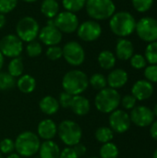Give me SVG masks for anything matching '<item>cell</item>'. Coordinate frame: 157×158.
Wrapping results in <instances>:
<instances>
[{"mask_svg": "<svg viewBox=\"0 0 157 158\" xmlns=\"http://www.w3.org/2000/svg\"><path fill=\"white\" fill-rule=\"evenodd\" d=\"M89 87V78L87 74L80 69L68 71L62 79V88L64 92L71 95H80Z\"/></svg>", "mask_w": 157, "mask_h": 158, "instance_id": "1", "label": "cell"}, {"mask_svg": "<svg viewBox=\"0 0 157 158\" xmlns=\"http://www.w3.org/2000/svg\"><path fill=\"white\" fill-rule=\"evenodd\" d=\"M136 20L134 17L127 12L120 11L115 13L109 20V27L114 34L121 38L130 35L136 28Z\"/></svg>", "mask_w": 157, "mask_h": 158, "instance_id": "2", "label": "cell"}, {"mask_svg": "<svg viewBox=\"0 0 157 158\" xmlns=\"http://www.w3.org/2000/svg\"><path fill=\"white\" fill-rule=\"evenodd\" d=\"M121 96L116 89L105 87L99 91L94 98V106L96 109L105 114H110L120 105Z\"/></svg>", "mask_w": 157, "mask_h": 158, "instance_id": "3", "label": "cell"}, {"mask_svg": "<svg viewBox=\"0 0 157 158\" xmlns=\"http://www.w3.org/2000/svg\"><path fill=\"white\" fill-rule=\"evenodd\" d=\"M41 145L40 138L32 131L19 133L15 141V150L21 157H31L39 152Z\"/></svg>", "mask_w": 157, "mask_h": 158, "instance_id": "4", "label": "cell"}, {"mask_svg": "<svg viewBox=\"0 0 157 158\" xmlns=\"http://www.w3.org/2000/svg\"><path fill=\"white\" fill-rule=\"evenodd\" d=\"M86 12L93 20L110 19L116 12V6L112 0H86Z\"/></svg>", "mask_w": 157, "mask_h": 158, "instance_id": "5", "label": "cell"}, {"mask_svg": "<svg viewBox=\"0 0 157 158\" xmlns=\"http://www.w3.org/2000/svg\"><path fill=\"white\" fill-rule=\"evenodd\" d=\"M57 134L61 142L68 147H73L80 143L82 138L81 126L71 119L63 120L57 126Z\"/></svg>", "mask_w": 157, "mask_h": 158, "instance_id": "6", "label": "cell"}, {"mask_svg": "<svg viewBox=\"0 0 157 158\" xmlns=\"http://www.w3.org/2000/svg\"><path fill=\"white\" fill-rule=\"evenodd\" d=\"M40 26L37 20L30 16L21 18L16 25V35L25 43L34 41L39 34Z\"/></svg>", "mask_w": 157, "mask_h": 158, "instance_id": "7", "label": "cell"}, {"mask_svg": "<svg viewBox=\"0 0 157 158\" xmlns=\"http://www.w3.org/2000/svg\"><path fill=\"white\" fill-rule=\"evenodd\" d=\"M63 57L68 64L73 67L81 66L85 60V51L81 44L75 41L67 43L62 47Z\"/></svg>", "mask_w": 157, "mask_h": 158, "instance_id": "8", "label": "cell"}, {"mask_svg": "<svg viewBox=\"0 0 157 158\" xmlns=\"http://www.w3.org/2000/svg\"><path fill=\"white\" fill-rule=\"evenodd\" d=\"M135 31L144 42H155L157 41V19L151 17L142 18L136 23Z\"/></svg>", "mask_w": 157, "mask_h": 158, "instance_id": "9", "label": "cell"}, {"mask_svg": "<svg viewBox=\"0 0 157 158\" xmlns=\"http://www.w3.org/2000/svg\"><path fill=\"white\" fill-rule=\"evenodd\" d=\"M23 51V42L16 34H6L0 40V52L4 56L19 57Z\"/></svg>", "mask_w": 157, "mask_h": 158, "instance_id": "10", "label": "cell"}, {"mask_svg": "<svg viewBox=\"0 0 157 158\" xmlns=\"http://www.w3.org/2000/svg\"><path fill=\"white\" fill-rule=\"evenodd\" d=\"M55 26L65 33H72L77 31L80 22L77 15L69 11L59 12L55 19H53Z\"/></svg>", "mask_w": 157, "mask_h": 158, "instance_id": "11", "label": "cell"}, {"mask_svg": "<svg viewBox=\"0 0 157 158\" xmlns=\"http://www.w3.org/2000/svg\"><path fill=\"white\" fill-rule=\"evenodd\" d=\"M78 36L84 42H93L102 34V27L96 20H86L79 25L77 29Z\"/></svg>", "mask_w": 157, "mask_h": 158, "instance_id": "12", "label": "cell"}, {"mask_svg": "<svg viewBox=\"0 0 157 158\" xmlns=\"http://www.w3.org/2000/svg\"><path fill=\"white\" fill-rule=\"evenodd\" d=\"M130 115L121 109H116L109 116V128L117 133H125L130 128Z\"/></svg>", "mask_w": 157, "mask_h": 158, "instance_id": "13", "label": "cell"}, {"mask_svg": "<svg viewBox=\"0 0 157 158\" xmlns=\"http://www.w3.org/2000/svg\"><path fill=\"white\" fill-rule=\"evenodd\" d=\"M38 37L40 41L47 46L58 45L62 41V32L55 26L54 20L49 19L46 26L40 29Z\"/></svg>", "mask_w": 157, "mask_h": 158, "instance_id": "14", "label": "cell"}, {"mask_svg": "<svg viewBox=\"0 0 157 158\" xmlns=\"http://www.w3.org/2000/svg\"><path fill=\"white\" fill-rule=\"evenodd\" d=\"M130 118L133 124L141 128L148 127L155 121L153 109L145 106H138L132 108Z\"/></svg>", "mask_w": 157, "mask_h": 158, "instance_id": "15", "label": "cell"}, {"mask_svg": "<svg viewBox=\"0 0 157 158\" xmlns=\"http://www.w3.org/2000/svg\"><path fill=\"white\" fill-rule=\"evenodd\" d=\"M153 94H154V86L147 80L137 81L131 88V94L138 101L147 100L153 95Z\"/></svg>", "mask_w": 157, "mask_h": 158, "instance_id": "16", "label": "cell"}, {"mask_svg": "<svg viewBox=\"0 0 157 158\" xmlns=\"http://www.w3.org/2000/svg\"><path fill=\"white\" fill-rule=\"evenodd\" d=\"M57 134V126L50 118L40 121L37 127V135L44 141H52Z\"/></svg>", "mask_w": 157, "mask_h": 158, "instance_id": "17", "label": "cell"}, {"mask_svg": "<svg viewBox=\"0 0 157 158\" xmlns=\"http://www.w3.org/2000/svg\"><path fill=\"white\" fill-rule=\"evenodd\" d=\"M128 80H129L128 73L126 70L122 69H116L112 70L106 78L107 85L110 88L116 90L122 88L128 82Z\"/></svg>", "mask_w": 157, "mask_h": 158, "instance_id": "18", "label": "cell"}, {"mask_svg": "<svg viewBox=\"0 0 157 158\" xmlns=\"http://www.w3.org/2000/svg\"><path fill=\"white\" fill-rule=\"evenodd\" d=\"M69 108L77 116L82 117V116H86L90 112L91 104H90V101L85 96L81 94L74 95Z\"/></svg>", "mask_w": 157, "mask_h": 158, "instance_id": "19", "label": "cell"}, {"mask_svg": "<svg viewBox=\"0 0 157 158\" xmlns=\"http://www.w3.org/2000/svg\"><path fill=\"white\" fill-rule=\"evenodd\" d=\"M134 47L132 43L125 38L118 41L116 45V56L120 60H129L133 56Z\"/></svg>", "mask_w": 157, "mask_h": 158, "instance_id": "20", "label": "cell"}, {"mask_svg": "<svg viewBox=\"0 0 157 158\" xmlns=\"http://www.w3.org/2000/svg\"><path fill=\"white\" fill-rule=\"evenodd\" d=\"M39 107L43 114L47 116H53L58 112L60 106L56 98L52 95H46L39 102Z\"/></svg>", "mask_w": 157, "mask_h": 158, "instance_id": "21", "label": "cell"}, {"mask_svg": "<svg viewBox=\"0 0 157 158\" xmlns=\"http://www.w3.org/2000/svg\"><path fill=\"white\" fill-rule=\"evenodd\" d=\"M60 148L53 141H44L39 148V158H59Z\"/></svg>", "mask_w": 157, "mask_h": 158, "instance_id": "22", "label": "cell"}, {"mask_svg": "<svg viewBox=\"0 0 157 158\" xmlns=\"http://www.w3.org/2000/svg\"><path fill=\"white\" fill-rule=\"evenodd\" d=\"M17 87L23 94H31L36 88V81L32 76L23 74L17 81Z\"/></svg>", "mask_w": 157, "mask_h": 158, "instance_id": "23", "label": "cell"}, {"mask_svg": "<svg viewBox=\"0 0 157 158\" xmlns=\"http://www.w3.org/2000/svg\"><path fill=\"white\" fill-rule=\"evenodd\" d=\"M41 12L48 19H53L59 13V4L57 0H43Z\"/></svg>", "mask_w": 157, "mask_h": 158, "instance_id": "24", "label": "cell"}, {"mask_svg": "<svg viewBox=\"0 0 157 158\" xmlns=\"http://www.w3.org/2000/svg\"><path fill=\"white\" fill-rule=\"evenodd\" d=\"M99 66L104 69H111L116 65V56L109 50H104L98 55Z\"/></svg>", "mask_w": 157, "mask_h": 158, "instance_id": "25", "label": "cell"}, {"mask_svg": "<svg viewBox=\"0 0 157 158\" xmlns=\"http://www.w3.org/2000/svg\"><path fill=\"white\" fill-rule=\"evenodd\" d=\"M7 70H8L7 71L8 74H10L13 78H19L21 75H23V70H24V65L22 59L19 56L12 58L8 63Z\"/></svg>", "mask_w": 157, "mask_h": 158, "instance_id": "26", "label": "cell"}, {"mask_svg": "<svg viewBox=\"0 0 157 158\" xmlns=\"http://www.w3.org/2000/svg\"><path fill=\"white\" fill-rule=\"evenodd\" d=\"M100 158H118L119 155V151L118 146L109 142L106 143H104L99 151Z\"/></svg>", "mask_w": 157, "mask_h": 158, "instance_id": "27", "label": "cell"}, {"mask_svg": "<svg viewBox=\"0 0 157 158\" xmlns=\"http://www.w3.org/2000/svg\"><path fill=\"white\" fill-rule=\"evenodd\" d=\"M114 131L109 127H100L95 131V139L101 143H106L113 140Z\"/></svg>", "mask_w": 157, "mask_h": 158, "instance_id": "28", "label": "cell"}, {"mask_svg": "<svg viewBox=\"0 0 157 158\" xmlns=\"http://www.w3.org/2000/svg\"><path fill=\"white\" fill-rule=\"evenodd\" d=\"M89 85H91L94 90L101 91L107 85L106 78L101 73H94L89 79Z\"/></svg>", "mask_w": 157, "mask_h": 158, "instance_id": "29", "label": "cell"}, {"mask_svg": "<svg viewBox=\"0 0 157 158\" xmlns=\"http://www.w3.org/2000/svg\"><path fill=\"white\" fill-rule=\"evenodd\" d=\"M86 0H62V5L66 11L76 13L85 7Z\"/></svg>", "mask_w": 157, "mask_h": 158, "instance_id": "30", "label": "cell"}, {"mask_svg": "<svg viewBox=\"0 0 157 158\" xmlns=\"http://www.w3.org/2000/svg\"><path fill=\"white\" fill-rule=\"evenodd\" d=\"M145 59L151 65L157 64V41L150 43L145 49Z\"/></svg>", "mask_w": 157, "mask_h": 158, "instance_id": "31", "label": "cell"}, {"mask_svg": "<svg viewBox=\"0 0 157 158\" xmlns=\"http://www.w3.org/2000/svg\"><path fill=\"white\" fill-rule=\"evenodd\" d=\"M16 85L15 78L8 72H0V90L6 91L12 89Z\"/></svg>", "mask_w": 157, "mask_h": 158, "instance_id": "32", "label": "cell"}, {"mask_svg": "<svg viewBox=\"0 0 157 158\" xmlns=\"http://www.w3.org/2000/svg\"><path fill=\"white\" fill-rule=\"evenodd\" d=\"M43 52V47L41 44L37 41H31L28 43L26 46V53L30 57H37Z\"/></svg>", "mask_w": 157, "mask_h": 158, "instance_id": "33", "label": "cell"}, {"mask_svg": "<svg viewBox=\"0 0 157 158\" xmlns=\"http://www.w3.org/2000/svg\"><path fill=\"white\" fill-rule=\"evenodd\" d=\"M46 56L48 59L56 61L58 60L62 57L63 56V52H62V47L58 46V45H52L49 46L46 50Z\"/></svg>", "mask_w": 157, "mask_h": 158, "instance_id": "34", "label": "cell"}, {"mask_svg": "<svg viewBox=\"0 0 157 158\" xmlns=\"http://www.w3.org/2000/svg\"><path fill=\"white\" fill-rule=\"evenodd\" d=\"M15 151V142L11 139L5 138L0 142V152L4 155H10Z\"/></svg>", "mask_w": 157, "mask_h": 158, "instance_id": "35", "label": "cell"}, {"mask_svg": "<svg viewBox=\"0 0 157 158\" xmlns=\"http://www.w3.org/2000/svg\"><path fill=\"white\" fill-rule=\"evenodd\" d=\"M131 1L134 8L139 12L148 11L154 4V0H131Z\"/></svg>", "mask_w": 157, "mask_h": 158, "instance_id": "36", "label": "cell"}, {"mask_svg": "<svg viewBox=\"0 0 157 158\" xmlns=\"http://www.w3.org/2000/svg\"><path fill=\"white\" fill-rule=\"evenodd\" d=\"M18 5V0H0V14H7L13 11Z\"/></svg>", "mask_w": 157, "mask_h": 158, "instance_id": "37", "label": "cell"}, {"mask_svg": "<svg viewBox=\"0 0 157 158\" xmlns=\"http://www.w3.org/2000/svg\"><path fill=\"white\" fill-rule=\"evenodd\" d=\"M146 64H147V61H146L144 56H143V55L136 54L130 57V65L132 68H134L136 69H142L145 68Z\"/></svg>", "mask_w": 157, "mask_h": 158, "instance_id": "38", "label": "cell"}, {"mask_svg": "<svg viewBox=\"0 0 157 158\" xmlns=\"http://www.w3.org/2000/svg\"><path fill=\"white\" fill-rule=\"evenodd\" d=\"M144 76L148 81L157 82V64L156 65H150L145 68Z\"/></svg>", "mask_w": 157, "mask_h": 158, "instance_id": "39", "label": "cell"}, {"mask_svg": "<svg viewBox=\"0 0 157 158\" xmlns=\"http://www.w3.org/2000/svg\"><path fill=\"white\" fill-rule=\"evenodd\" d=\"M72 98H73V95L68 94L67 92H62L59 94L58 99H57L60 107L69 108L70 107V105H71V102H72Z\"/></svg>", "mask_w": 157, "mask_h": 158, "instance_id": "40", "label": "cell"}, {"mask_svg": "<svg viewBox=\"0 0 157 158\" xmlns=\"http://www.w3.org/2000/svg\"><path fill=\"white\" fill-rule=\"evenodd\" d=\"M136 102L137 100L132 94H128V95H125L123 98H121L120 104L125 109L130 110L136 106Z\"/></svg>", "mask_w": 157, "mask_h": 158, "instance_id": "41", "label": "cell"}, {"mask_svg": "<svg viewBox=\"0 0 157 158\" xmlns=\"http://www.w3.org/2000/svg\"><path fill=\"white\" fill-rule=\"evenodd\" d=\"M59 158H79L73 147H66L60 152Z\"/></svg>", "mask_w": 157, "mask_h": 158, "instance_id": "42", "label": "cell"}, {"mask_svg": "<svg viewBox=\"0 0 157 158\" xmlns=\"http://www.w3.org/2000/svg\"><path fill=\"white\" fill-rule=\"evenodd\" d=\"M73 149H74V151H75V153L77 154V156H78V157H81V156H85V154H86V152H87V148H86V146L84 145V144H82V143H78V144H76L75 146H73Z\"/></svg>", "mask_w": 157, "mask_h": 158, "instance_id": "43", "label": "cell"}, {"mask_svg": "<svg viewBox=\"0 0 157 158\" xmlns=\"http://www.w3.org/2000/svg\"><path fill=\"white\" fill-rule=\"evenodd\" d=\"M150 134L153 139L157 141V120H155L150 125Z\"/></svg>", "mask_w": 157, "mask_h": 158, "instance_id": "44", "label": "cell"}, {"mask_svg": "<svg viewBox=\"0 0 157 158\" xmlns=\"http://www.w3.org/2000/svg\"><path fill=\"white\" fill-rule=\"evenodd\" d=\"M6 19L4 14H0V29H2L5 25H6Z\"/></svg>", "mask_w": 157, "mask_h": 158, "instance_id": "45", "label": "cell"}, {"mask_svg": "<svg viewBox=\"0 0 157 158\" xmlns=\"http://www.w3.org/2000/svg\"><path fill=\"white\" fill-rule=\"evenodd\" d=\"M6 158H21V156L19 155H18L17 153H12V154L8 155Z\"/></svg>", "mask_w": 157, "mask_h": 158, "instance_id": "46", "label": "cell"}, {"mask_svg": "<svg viewBox=\"0 0 157 158\" xmlns=\"http://www.w3.org/2000/svg\"><path fill=\"white\" fill-rule=\"evenodd\" d=\"M3 65H4V56H3L2 53L0 52V70H1V69L3 68Z\"/></svg>", "mask_w": 157, "mask_h": 158, "instance_id": "47", "label": "cell"}, {"mask_svg": "<svg viewBox=\"0 0 157 158\" xmlns=\"http://www.w3.org/2000/svg\"><path fill=\"white\" fill-rule=\"evenodd\" d=\"M153 112H154V115L155 117H157V104L154 106V109H153Z\"/></svg>", "mask_w": 157, "mask_h": 158, "instance_id": "48", "label": "cell"}, {"mask_svg": "<svg viewBox=\"0 0 157 158\" xmlns=\"http://www.w3.org/2000/svg\"><path fill=\"white\" fill-rule=\"evenodd\" d=\"M22 1H24V2H26V3H34V2H36L37 0H22Z\"/></svg>", "mask_w": 157, "mask_h": 158, "instance_id": "49", "label": "cell"}, {"mask_svg": "<svg viewBox=\"0 0 157 158\" xmlns=\"http://www.w3.org/2000/svg\"><path fill=\"white\" fill-rule=\"evenodd\" d=\"M153 157L157 158V148L155 149V151L154 152V155H153Z\"/></svg>", "mask_w": 157, "mask_h": 158, "instance_id": "50", "label": "cell"}, {"mask_svg": "<svg viewBox=\"0 0 157 158\" xmlns=\"http://www.w3.org/2000/svg\"><path fill=\"white\" fill-rule=\"evenodd\" d=\"M0 158H4L3 157V154H2L1 152H0Z\"/></svg>", "mask_w": 157, "mask_h": 158, "instance_id": "51", "label": "cell"}, {"mask_svg": "<svg viewBox=\"0 0 157 158\" xmlns=\"http://www.w3.org/2000/svg\"><path fill=\"white\" fill-rule=\"evenodd\" d=\"M91 158H100V157H95V156H93V157H91Z\"/></svg>", "mask_w": 157, "mask_h": 158, "instance_id": "52", "label": "cell"}]
</instances>
